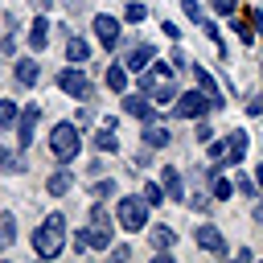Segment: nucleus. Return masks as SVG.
I'll use <instances>...</instances> for the list:
<instances>
[{
	"label": "nucleus",
	"mask_w": 263,
	"mask_h": 263,
	"mask_svg": "<svg viewBox=\"0 0 263 263\" xmlns=\"http://www.w3.org/2000/svg\"><path fill=\"white\" fill-rule=\"evenodd\" d=\"M152 58H156V49H152V45H136V49L127 53V62H123V66H127L132 74H140V70H148V66H152Z\"/></svg>",
	"instance_id": "nucleus-12"
},
{
	"label": "nucleus",
	"mask_w": 263,
	"mask_h": 263,
	"mask_svg": "<svg viewBox=\"0 0 263 263\" xmlns=\"http://www.w3.org/2000/svg\"><path fill=\"white\" fill-rule=\"evenodd\" d=\"M16 115H21V111H16V103H12V99H0V127H12V123H16Z\"/></svg>",
	"instance_id": "nucleus-27"
},
{
	"label": "nucleus",
	"mask_w": 263,
	"mask_h": 263,
	"mask_svg": "<svg viewBox=\"0 0 263 263\" xmlns=\"http://www.w3.org/2000/svg\"><path fill=\"white\" fill-rule=\"evenodd\" d=\"M95 152H119V140L111 136V127L107 132H95Z\"/></svg>",
	"instance_id": "nucleus-24"
},
{
	"label": "nucleus",
	"mask_w": 263,
	"mask_h": 263,
	"mask_svg": "<svg viewBox=\"0 0 263 263\" xmlns=\"http://www.w3.org/2000/svg\"><path fill=\"white\" fill-rule=\"evenodd\" d=\"M12 238H16V222H12V214H4L0 218V247H12Z\"/></svg>",
	"instance_id": "nucleus-26"
},
{
	"label": "nucleus",
	"mask_w": 263,
	"mask_h": 263,
	"mask_svg": "<svg viewBox=\"0 0 263 263\" xmlns=\"http://www.w3.org/2000/svg\"><path fill=\"white\" fill-rule=\"evenodd\" d=\"M144 201H148V205H164V201H168V197H164V185H160V181H148V185H144Z\"/></svg>",
	"instance_id": "nucleus-25"
},
{
	"label": "nucleus",
	"mask_w": 263,
	"mask_h": 263,
	"mask_svg": "<svg viewBox=\"0 0 263 263\" xmlns=\"http://www.w3.org/2000/svg\"><path fill=\"white\" fill-rule=\"evenodd\" d=\"M193 74H197V86H201V90L210 95V107H222V90L214 86V78H210V74H205L201 66H193Z\"/></svg>",
	"instance_id": "nucleus-18"
},
{
	"label": "nucleus",
	"mask_w": 263,
	"mask_h": 263,
	"mask_svg": "<svg viewBox=\"0 0 263 263\" xmlns=\"http://www.w3.org/2000/svg\"><path fill=\"white\" fill-rule=\"evenodd\" d=\"M127 74H132L127 66H111V70H107V86H111L115 95H123V90H127Z\"/></svg>",
	"instance_id": "nucleus-20"
},
{
	"label": "nucleus",
	"mask_w": 263,
	"mask_h": 263,
	"mask_svg": "<svg viewBox=\"0 0 263 263\" xmlns=\"http://www.w3.org/2000/svg\"><path fill=\"white\" fill-rule=\"evenodd\" d=\"M29 4H33V8H37V12H45V8H49V4H53V0H29Z\"/></svg>",
	"instance_id": "nucleus-35"
},
{
	"label": "nucleus",
	"mask_w": 263,
	"mask_h": 263,
	"mask_svg": "<svg viewBox=\"0 0 263 263\" xmlns=\"http://www.w3.org/2000/svg\"><path fill=\"white\" fill-rule=\"evenodd\" d=\"M12 78H16L21 86H37V78H41V66H37L33 58H21V62H16V70H12Z\"/></svg>",
	"instance_id": "nucleus-13"
},
{
	"label": "nucleus",
	"mask_w": 263,
	"mask_h": 263,
	"mask_svg": "<svg viewBox=\"0 0 263 263\" xmlns=\"http://www.w3.org/2000/svg\"><path fill=\"white\" fill-rule=\"evenodd\" d=\"M95 33H99V45H103V49H115V45H119V21H115V16L99 12V16H95Z\"/></svg>",
	"instance_id": "nucleus-8"
},
{
	"label": "nucleus",
	"mask_w": 263,
	"mask_h": 263,
	"mask_svg": "<svg viewBox=\"0 0 263 263\" xmlns=\"http://www.w3.org/2000/svg\"><path fill=\"white\" fill-rule=\"evenodd\" d=\"M107 193H115V185H111V181H99V185H95V197H107Z\"/></svg>",
	"instance_id": "nucleus-33"
},
{
	"label": "nucleus",
	"mask_w": 263,
	"mask_h": 263,
	"mask_svg": "<svg viewBox=\"0 0 263 263\" xmlns=\"http://www.w3.org/2000/svg\"><path fill=\"white\" fill-rule=\"evenodd\" d=\"M45 41H49V21H45V16H37V21H33V29H29V49H33V53H41V49H45Z\"/></svg>",
	"instance_id": "nucleus-15"
},
{
	"label": "nucleus",
	"mask_w": 263,
	"mask_h": 263,
	"mask_svg": "<svg viewBox=\"0 0 263 263\" xmlns=\"http://www.w3.org/2000/svg\"><path fill=\"white\" fill-rule=\"evenodd\" d=\"M70 185H74V177L66 173V168H58L49 181H45V189H49V197H66L70 193Z\"/></svg>",
	"instance_id": "nucleus-16"
},
{
	"label": "nucleus",
	"mask_w": 263,
	"mask_h": 263,
	"mask_svg": "<svg viewBox=\"0 0 263 263\" xmlns=\"http://www.w3.org/2000/svg\"><path fill=\"white\" fill-rule=\"evenodd\" d=\"M144 222H148V201H144V193H140V197H119V226H123V230H144Z\"/></svg>",
	"instance_id": "nucleus-5"
},
{
	"label": "nucleus",
	"mask_w": 263,
	"mask_h": 263,
	"mask_svg": "<svg viewBox=\"0 0 263 263\" xmlns=\"http://www.w3.org/2000/svg\"><path fill=\"white\" fill-rule=\"evenodd\" d=\"M123 115L152 123V119H156V103H148V95H144V90H140V95H127V99H123Z\"/></svg>",
	"instance_id": "nucleus-7"
},
{
	"label": "nucleus",
	"mask_w": 263,
	"mask_h": 263,
	"mask_svg": "<svg viewBox=\"0 0 263 263\" xmlns=\"http://www.w3.org/2000/svg\"><path fill=\"white\" fill-rule=\"evenodd\" d=\"M185 4V12H189V21H197V25H205V12H201V4L197 0H181Z\"/></svg>",
	"instance_id": "nucleus-29"
},
{
	"label": "nucleus",
	"mask_w": 263,
	"mask_h": 263,
	"mask_svg": "<svg viewBox=\"0 0 263 263\" xmlns=\"http://www.w3.org/2000/svg\"><path fill=\"white\" fill-rule=\"evenodd\" d=\"M160 185H164V197H168V201H185V185H181V173H177L173 164L160 168Z\"/></svg>",
	"instance_id": "nucleus-11"
},
{
	"label": "nucleus",
	"mask_w": 263,
	"mask_h": 263,
	"mask_svg": "<svg viewBox=\"0 0 263 263\" xmlns=\"http://www.w3.org/2000/svg\"><path fill=\"white\" fill-rule=\"evenodd\" d=\"M173 242H177V230H173V226H156V230H152V247H156V251H168Z\"/></svg>",
	"instance_id": "nucleus-21"
},
{
	"label": "nucleus",
	"mask_w": 263,
	"mask_h": 263,
	"mask_svg": "<svg viewBox=\"0 0 263 263\" xmlns=\"http://www.w3.org/2000/svg\"><path fill=\"white\" fill-rule=\"evenodd\" d=\"M123 16H127V21L136 25V21H144V16H148V8H144V4H132V0H127V8H123Z\"/></svg>",
	"instance_id": "nucleus-28"
},
{
	"label": "nucleus",
	"mask_w": 263,
	"mask_h": 263,
	"mask_svg": "<svg viewBox=\"0 0 263 263\" xmlns=\"http://www.w3.org/2000/svg\"><path fill=\"white\" fill-rule=\"evenodd\" d=\"M247 156V132H230L226 136V164H242Z\"/></svg>",
	"instance_id": "nucleus-14"
},
{
	"label": "nucleus",
	"mask_w": 263,
	"mask_h": 263,
	"mask_svg": "<svg viewBox=\"0 0 263 263\" xmlns=\"http://www.w3.org/2000/svg\"><path fill=\"white\" fill-rule=\"evenodd\" d=\"M0 168H4V173H25V160H21V152H8V148H0Z\"/></svg>",
	"instance_id": "nucleus-23"
},
{
	"label": "nucleus",
	"mask_w": 263,
	"mask_h": 263,
	"mask_svg": "<svg viewBox=\"0 0 263 263\" xmlns=\"http://www.w3.org/2000/svg\"><path fill=\"white\" fill-rule=\"evenodd\" d=\"M78 144H82V140H78V127H74V123H58V127L49 132V148H53V156H58L62 164L78 156Z\"/></svg>",
	"instance_id": "nucleus-2"
},
{
	"label": "nucleus",
	"mask_w": 263,
	"mask_h": 263,
	"mask_svg": "<svg viewBox=\"0 0 263 263\" xmlns=\"http://www.w3.org/2000/svg\"><path fill=\"white\" fill-rule=\"evenodd\" d=\"M185 201H189L193 210H205V205H210V197H205V193H193V197H185Z\"/></svg>",
	"instance_id": "nucleus-31"
},
{
	"label": "nucleus",
	"mask_w": 263,
	"mask_h": 263,
	"mask_svg": "<svg viewBox=\"0 0 263 263\" xmlns=\"http://www.w3.org/2000/svg\"><path fill=\"white\" fill-rule=\"evenodd\" d=\"M66 58L70 62H86L90 58V41L86 37H66Z\"/></svg>",
	"instance_id": "nucleus-17"
},
{
	"label": "nucleus",
	"mask_w": 263,
	"mask_h": 263,
	"mask_svg": "<svg viewBox=\"0 0 263 263\" xmlns=\"http://www.w3.org/2000/svg\"><path fill=\"white\" fill-rule=\"evenodd\" d=\"M214 12H222V16H230V12H234V0H214Z\"/></svg>",
	"instance_id": "nucleus-32"
},
{
	"label": "nucleus",
	"mask_w": 263,
	"mask_h": 263,
	"mask_svg": "<svg viewBox=\"0 0 263 263\" xmlns=\"http://www.w3.org/2000/svg\"><path fill=\"white\" fill-rule=\"evenodd\" d=\"M255 181H259V189H263V168H255Z\"/></svg>",
	"instance_id": "nucleus-37"
},
{
	"label": "nucleus",
	"mask_w": 263,
	"mask_h": 263,
	"mask_svg": "<svg viewBox=\"0 0 263 263\" xmlns=\"http://www.w3.org/2000/svg\"><path fill=\"white\" fill-rule=\"evenodd\" d=\"M193 136H197L201 144H210V140H214V127H210V123H197V132H193Z\"/></svg>",
	"instance_id": "nucleus-30"
},
{
	"label": "nucleus",
	"mask_w": 263,
	"mask_h": 263,
	"mask_svg": "<svg viewBox=\"0 0 263 263\" xmlns=\"http://www.w3.org/2000/svg\"><path fill=\"white\" fill-rule=\"evenodd\" d=\"M37 119H41L37 107H21V115H16V144H21V148L33 144V127H37Z\"/></svg>",
	"instance_id": "nucleus-9"
},
{
	"label": "nucleus",
	"mask_w": 263,
	"mask_h": 263,
	"mask_svg": "<svg viewBox=\"0 0 263 263\" xmlns=\"http://www.w3.org/2000/svg\"><path fill=\"white\" fill-rule=\"evenodd\" d=\"M255 222H263V201H259V205H255Z\"/></svg>",
	"instance_id": "nucleus-36"
},
{
	"label": "nucleus",
	"mask_w": 263,
	"mask_h": 263,
	"mask_svg": "<svg viewBox=\"0 0 263 263\" xmlns=\"http://www.w3.org/2000/svg\"><path fill=\"white\" fill-rule=\"evenodd\" d=\"M127 255H132V247H127V242H123V247H111V259H127Z\"/></svg>",
	"instance_id": "nucleus-34"
},
{
	"label": "nucleus",
	"mask_w": 263,
	"mask_h": 263,
	"mask_svg": "<svg viewBox=\"0 0 263 263\" xmlns=\"http://www.w3.org/2000/svg\"><path fill=\"white\" fill-rule=\"evenodd\" d=\"M210 181H214V197H218V201H230V193H234V181H230V177H222V173H214Z\"/></svg>",
	"instance_id": "nucleus-22"
},
{
	"label": "nucleus",
	"mask_w": 263,
	"mask_h": 263,
	"mask_svg": "<svg viewBox=\"0 0 263 263\" xmlns=\"http://www.w3.org/2000/svg\"><path fill=\"white\" fill-rule=\"evenodd\" d=\"M144 95H148L156 107H173V103H177V82H173V78H160V82H152Z\"/></svg>",
	"instance_id": "nucleus-10"
},
{
	"label": "nucleus",
	"mask_w": 263,
	"mask_h": 263,
	"mask_svg": "<svg viewBox=\"0 0 263 263\" xmlns=\"http://www.w3.org/2000/svg\"><path fill=\"white\" fill-rule=\"evenodd\" d=\"M58 86H62L70 99H78V103H86V99H90V90H95V86H90V78H86L78 66H62V74H58Z\"/></svg>",
	"instance_id": "nucleus-4"
},
{
	"label": "nucleus",
	"mask_w": 263,
	"mask_h": 263,
	"mask_svg": "<svg viewBox=\"0 0 263 263\" xmlns=\"http://www.w3.org/2000/svg\"><path fill=\"white\" fill-rule=\"evenodd\" d=\"M193 242H197L201 251H210V255H226V238H222V230H218L214 222H201V226L193 230Z\"/></svg>",
	"instance_id": "nucleus-6"
},
{
	"label": "nucleus",
	"mask_w": 263,
	"mask_h": 263,
	"mask_svg": "<svg viewBox=\"0 0 263 263\" xmlns=\"http://www.w3.org/2000/svg\"><path fill=\"white\" fill-rule=\"evenodd\" d=\"M205 111H210V95L205 90H185L173 103V119H201Z\"/></svg>",
	"instance_id": "nucleus-3"
},
{
	"label": "nucleus",
	"mask_w": 263,
	"mask_h": 263,
	"mask_svg": "<svg viewBox=\"0 0 263 263\" xmlns=\"http://www.w3.org/2000/svg\"><path fill=\"white\" fill-rule=\"evenodd\" d=\"M66 230H70V226H66V214L53 210V214L33 230V251H37L41 259H53V255L66 247Z\"/></svg>",
	"instance_id": "nucleus-1"
},
{
	"label": "nucleus",
	"mask_w": 263,
	"mask_h": 263,
	"mask_svg": "<svg viewBox=\"0 0 263 263\" xmlns=\"http://www.w3.org/2000/svg\"><path fill=\"white\" fill-rule=\"evenodd\" d=\"M168 140H173L168 127H160V123H148V127H144V144H148V148H168Z\"/></svg>",
	"instance_id": "nucleus-19"
}]
</instances>
